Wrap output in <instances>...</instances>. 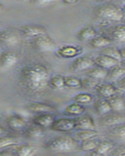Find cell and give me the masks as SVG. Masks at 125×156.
<instances>
[{
	"instance_id": "cell-1",
	"label": "cell",
	"mask_w": 125,
	"mask_h": 156,
	"mask_svg": "<svg viewBox=\"0 0 125 156\" xmlns=\"http://www.w3.org/2000/svg\"><path fill=\"white\" fill-rule=\"evenodd\" d=\"M49 70L40 63L28 65L22 68L19 74L20 85L31 94L41 93L48 86Z\"/></svg>"
},
{
	"instance_id": "cell-2",
	"label": "cell",
	"mask_w": 125,
	"mask_h": 156,
	"mask_svg": "<svg viewBox=\"0 0 125 156\" xmlns=\"http://www.w3.org/2000/svg\"><path fill=\"white\" fill-rule=\"evenodd\" d=\"M79 144L72 136H58L48 140L45 143V148L51 151L58 153H69L76 151Z\"/></svg>"
},
{
	"instance_id": "cell-3",
	"label": "cell",
	"mask_w": 125,
	"mask_h": 156,
	"mask_svg": "<svg viewBox=\"0 0 125 156\" xmlns=\"http://www.w3.org/2000/svg\"><path fill=\"white\" fill-rule=\"evenodd\" d=\"M94 14L99 19L105 21L120 22L124 18V11L118 5L112 3L103 4L96 8Z\"/></svg>"
},
{
	"instance_id": "cell-4",
	"label": "cell",
	"mask_w": 125,
	"mask_h": 156,
	"mask_svg": "<svg viewBox=\"0 0 125 156\" xmlns=\"http://www.w3.org/2000/svg\"><path fill=\"white\" fill-rule=\"evenodd\" d=\"M32 46L40 52H50L55 50L56 43L48 34L40 36L31 40Z\"/></svg>"
},
{
	"instance_id": "cell-5",
	"label": "cell",
	"mask_w": 125,
	"mask_h": 156,
	"mask_svg": "<svg viewBox=\"0 0 125 156\" xmlns=\"http://www.w3.org/2000/svg\"><path fill=\"white\" fill-rule=\"evenodd\" d=\"M51 129L56 132H69L76 129V120L75 118L61 117L55 119L51 126Z\"/></svg>"
},
{
	"instance_id": "cell-6",
	"label": "cell",
	"mask_w": 125,
	"mask_h": 156,
	"mask_svg": "<svg viewBox=\"0 0 125 156\" xmlns=\"http://www.w3.org/2000/svg\"><path fill=\"white\" fill-rule=\"evenodd\" d=\"M22 35L26 37L34 39L40 36L47 34V29L42 25L27 24L19 27Z\"/></svg>"
},
{
	"instance_id": "cell-7",
	"label": "cell",
	"mask_w": 125,
	"mask_h": 156,
	"mask_svg": "<svg viewBox=\"0 0 125 156\" xmlns=\"http://www.w3.org/2000/svg\"><path fill=\"white\" fill-rule=\"evenodd\" d=\"M83 52V48L80 46L65 44L59 47L55 51V54L58 57L62 58H77Z\"/></svg>"
},
{
	"instance_id": "cell-8",
	"label": "cell",
	"mask_w": 125,
	"mask_h": 156,
	"mask_svg": "<svg viewBox=\"0 0 125 156\" xmlns=\"http://www.w3.org/2000/svg\"><path fill=\"white\" fill-rule=\"evenodd\" d=\"M94 66V58L88 56H79L72 61L69 69L72 72L88 70Z\"/></svg>"
},
{
	"instance_id": "cell-9",
	"label": "cell",
	"mask_w": 125,
	"mask_h": 156,
	"mask_svg": "<svg viewBox=\"0 0 125 156\" xmlns=\"http://www.w3.org/2000/svg\"><path fill=\"white\" fill-rule=\"evenodd\" d=\"M100 124L103 126H116L125 123V115L120 112H110L101 116Z\"/></svg>"
},
{
	"instance_id": "cell-10",
	"label": "cell",
	"mask_w": 125,
	"mask_h": 156,
	"mask_svg": "<svg viewBox=\"0 0 125 156\" xmlns=\"http://www.w3.org/2000/svg\"><path fill=\"white\" fill-rule=\"evenodd\" d=\"M25 108L30 112L36 114L42 113H53L56 111V108L53 105L48 103L38 102V101H32L25 105Z\"/></svg>"
},
{
	"instance_id": "cell-11",
	"label": "cell",
	"mask_w": 125,
	"mask_h": 156,
	"mask_svg": "<svg viewBox=\"0 0 125 156\" xmlns=\"http://www.w3.org/2000/svg\"><path fill=\"white\" fill-rule=\"evenodd\" d=\"M5 122L8 128L15 132H23L27 127V122L24 118L16 114L9 115Z\"/></svg>"
},
{
	"instance_id": "cell-12",
	"label": "cell",
	"mask_w": 125,
	"mask_h": 156,
	"mask_svg": "<svg viewBox=\"0 0 125 156\" xmlns=\"http://www.w3.org/2000/svg\"><path fill=\"white\" fill-rule=\"evenodd\" d=\"M19 58L16 52L12 51H4L0 53V68L10 69L17 64Z\"/></svg>"
},
{
	"instance_id": "cell-13",
	"label": "cell",
	"mask_w": 125,
	"mask_h": 156,
	"mask_svg": "<svg viewBox=\"0 0 125 156\" xmlns=\"http://www.w3.org/2000/svg\"><path fill=\"white\" fill-rule=\"evenodd\" d=\"M19 37L16 33L10 30L0 31V43L5 46L14 47L19 43Z\"/></svg>"
},
{
	"instance_id": "cell-14",
	"label": "cell",
	"mask_w": 125,
	"mask_h": 156,
	"mask_svg": "<svg viewBox=\"0 0 125 156\" xmlns=\"http://www.w3.org/2000/svg\"><path fill=\"white\" fill-rule=\"evenodd\" d=\"M55 116L53 113H42L38 114L36 116L33 118V124L36 125L37 126L46 129V128H50L51 129V126L55 122Z\"/></svg>"
},
{
	"instance_id": "cell-15",
	"label": "cell",
	"mask_w": 125,
	"mask_h": 156,
	"mask_svg": "<svg viewBox=\"0 0 125 156\" xmlns=\"http://www.w3.org/2000/svg\"><path fill=\"white\" fill-rule=\"evenodd\" d=\"M75 120H76V129L77 130L95 129V121L91 115L83 114L80 116L76 117Z\"/></svg>"
},
{
	"instance_id": "cell-16",
	"label": "cell",
	"mask_w": 125,
	"mask_h": 156,
	"mask_svg": "<svg viewBox=\"0 0 125 156\" xmlns=\"http://www.w3.org/2000/svg\"><path fill=\"white\" fill-rule=\"evenodd\" d=\"M95 89L97 94L102 98H105V99H107L117 94L118 90L117 87L110 83H103L98 84Z\"/></svg>"
},
{
	"instance_id": "cell-17",
	"label": "cell",
	"mask_w": 125,
	"mask_h": 156,
	"mask_svg": "<svg viewBox=\"0 0 125 156\" xmlns=\"http://www.w3.org/2000/svg\"><path fill=\"white\" fill-rule=\"evenodd\" d=\"M120 62L116 60L114 58L103 55H99L94 58V65L96 67L102 68L106 70H109L111 68L114 67Z\"/></svg>"
},
{
	"instance_id": "cell-18",
	"label": "cell",
	"mask_w": 125,
	"mask_h": 156,
	"mask_svg": "<svg viewBox=\"0 0 125 156\" xmlns=\"http://www.w3.org/2000/svg\"><path fill=\"white\" fill-rule=\"evenodd\" d=\"M10 148L16 156H34L37 153V148L32 144H17Z\"/></svg>"
},
{
	"instance_id": "cell-19",
	"label": "cell",
	"mask_w": 125,
	"mask_h": 156,
	"mask_svg": "<svg viewBox=\"0 0 125 156\" xmlns=\"http://www.w3.org/2000/svg\"><path fill=\"white\" fill-rule=\"evenodd\" d=\"M22 133L25 138L30 140H37V139L42 138L44 136V129L33 124L27 126V127Z\"/></svg>"
},
{
	"instance_id": "cell-20",
	"label": "cell",
	"mask_w": 125,
	"mask_h": 156,
	"mask_svg": "<svg viewBox=\"0 0 125 156\" xmlns=\"http://www.w3.org/2000/svg\"><path fill=\"white\" fill-rule=\"evenodd\" d=\"M111 107L112 112H121L125 109V98L120 94H115L106 99Z\"/></svg>"
},
{
	"instance_id": "cell-21",
	"label": "cell",
	"mask_w": 125,
	"mask_h": 156,
	"mask_svg": "<svg viewBox=\"0 0 125 156\" xmlns=\"http://www.w3.org/2000/svg\"><path fill=\"white\" fill-rule=\"evenodd\" d=\"M97 36V31L93 27L86 26L78 31L76 37L81 41H90Z\"/></svg>"
},
{
	"instance_id": "cell-22",
	"label": "cell",
	"mask_w": 125,
	"mask_h": 156,
	"mask_svg": "<svg viewBox=\"0 0 125 156\" xmlns=\"http://www.w3.org/2000/svg\"><path fill=\"white\" fill-rule=\"evenodd\" d=\"M90 45L93 48L95 49H103L108 46H110L112 40L110 37H105V36L97 35L96 37L92 39L91 41H89Z\"/></svg>"
},
{
	"instance_id": "cell-23",
	"label": "cell",
	"mask_w": 125,
	"mask_h": 156,
	"mask_svg": "<svg viewBox=\"0 0 125 156\" xmlns=\"http://www.w3.org/2000/svg\"><path fill=\"white\" fill-rule=\"evenodd\" d=\"M93 108L96 112L101 116L110 113L112 112L109 102L105 98H100V99L96 101L93 104Z\"/></svg>"
},
{
	"instance_id": "cell-24",
	"label": "cell",
	"mask_w": 125,
	"mask_h": 156,
	"mask_svg": "<svg viewBox=\"0 0 125 156\" xmlns=\"http://www.w3.org/2000/svg\"><path fill=\"white\" fill-rule=\"evenodd\" d=\"M85 112H86V108L84 105H79L76 102L69 104L64 109V113L69 116H80L83 115Z\"/></svg>"
},
{
	"instance_id": "cell-25",
	"label": "cell",
	"mask_w": 125,
	"mask_h": 156,
	"mask_svg": "<svg viewBox=\"0 0 125 156\" xmlns=\"http://www.w3.org/2000/svg\"><path fill=\"white\" fill-rule=\"evenodd\" d=\"M99 132L96 129H86V130H78L75 133L74 138L78 142L83 141V140L94 139L99 136Z\"/></svg>"
},
{
	"instance_id": "cell-26",
	"label": "cell",
	"mask_w": 125,
	"mask_h": 156,
	"mask_svg": "<svg viewBox=\"0 0 125 156\" xmlns=\"http://www.w3.org/2000/svg\"><path fill=\"white\" fill-rule=\"evenodd\" d=\"M108 70L102 69L100 67H94L88 69L86 72V74L88 76V77L93 79L95 80H104L105 78L107 77Z\"/></svg>"
},
{
	"instance_id": "cell-27",
	"label": "cell",
	"mask_w": 125,
	"mask_h": 156,
	"mask_svg": "<svg viewBox=\"0 0 125 156\" xmlns=\"http://www.w3.org/2000/svg\"><path fill=\"white\" fill-rule=\"evenodd\" d=\"M48 87L55 90H62L65 86V76L62 74H55L51 76L48 81Z\"/></svg>"
},
{
	"instance_id": "cell-28",
	"label": "cell",
	"mask_w": 125,
	"mask_h": 156,
	"mask_svg": "<svg viewBox=\"0 0 125 156\" xmlns=\"http://www.w3.org/2000/svg\"><path fill=\"white\" fill-rule=\"evenodd\" d=\"M125 76V66L118 64L108 70L107 77L110 80H120Z\"/></svg>"
},
{
	"instance_id": "cell-29",
	"label": "cell",
	"mask_w": 125,
	"mask_h": 156,
	"mask_svg": "<svg viewBox=\"0 0 125 156\" xmlns=\"http://www.w3.org/2000/svg\"><path fill=\"white\" fill-rule=\"evenodd\" d=\"M112 39L117 42H125V24L118 25L113 27L110 32Z\"/></svg>"
},
{
	"instance_id": "cell-30",
	"label": "cell",
	"mask_w": 125,
	"mask_h": 156,
	"mask_svg": "<svg viewBox=\"0 0 125 156\" xmlns=\"http://www.w3.org/2000/svg\"><path fill=\"white\" fill-rule=\"evenodd\" d=\"M100 55H106V56H109L110 57V58H114V59L119 61V62H121L122 61V58L120 53V49L116 48V47L108 46L106 47V48H103V49H101V51H100Z\"/></svg>"
},
{
	"instance_id": "cell-31",
	"label": "cell",
	"mask_w": 125,
	"mask_h": 156,
	"mask_svg": "<svg viewBox=\"0 0 125 156\" xmlns=\"http://www.w3.org/2000/svg\"><path fill=\"white\" fill-rule=\"evenodd\" d=\"M99 143H100V141L96 138L83 140L79 145V148L83 151L91 152V151H94L96 149Z\"/></svg>"
},
{
	"instance_id": "cell-32",
	"label": "cell",
	"mask_w": 125,
	"mask_h": 156,
	"mask_svg": "<svg viewBox=\"0 0 125 156\" xmlns=\"http://www.w3.org/2000/svg\"><path fill=\"white\" fill-rule=\"evenodd\" d=\"M113 147H114V144L112 141L102 140V141H100L96 149L94 151L99 153V154H103V155H106L110 151H113Z\"/></svg>"
},
{
	"instance_id": "cell-33",
	"label": "cell",
	"mask_w": 125,
	"mask_h": 156,
	"mask_svg": "<svg viewBox=\"0 0 125 156\" xmlns=\"http://www.w3.org/2000/svg\"><path fill=\"white\" fill-rule=\"evenodd\" d=\"M17 139L10 136H0V151L5 149L10 148L12 147L17 145Z\"/></svg>"
},
{
	"instance_id": "cell-34",
	"label": "cell",
	"mask_w": 125,
	"mask_h": 156,
	"mask_svg": "<svg viewBox=\"0 0 125 156\" xmlns=\"http://www.w3.org/2000/svg\"><path fill=\"white\" fill-rule=\"evenodd\" d=\"M65 86L67 88L78 89L83 87V80L73 76H65Z\"/></svg>"
},
{
	"instance_id": "cell-35",
	"label": "cell",
	"mask_w": 125,
	"mask_h": 156,
	"mask_svg": "<svg viewBox=\"0 0 125 156\" xmlns=\"http://www.w3.org/2000/svg\"><path fill=\"white\" fill-rule=\"evenodd\" d=\"M74 102L78 103L79 105H89L93 101V96L89 93H79L73 97Z\"/></svg>"
},
{
	"instance_id": "cell-36",
	"label": "cell",
	"mask_w": 125,
	"mask_h": 156,
	"mask_svg": "<svg viewBox=\"0 0 125 156\" xmlns=\"http://www.w3.org/2000/svg\"><path fill=\"white\" fill-rule=\"evenodd\" d=\"M111 133L118 138L125 139V123L112 127Z\"/></svg>"
},
{
	"instance_id": "cell-37",
	"label": "cell",
	"mask_w": 125,
	"mask_h": 156,
	"mask_svg": "<svg viewBox=\"0 0 125 156\" xmlns=\"http://www.w3.org/2000/svg\"><path fill=\"white\" fill-rule=\"evenodd\" d=\"M83 80V87L85 88H93V87H96V86L98 85L99 83H97V80H93V79H91V78H87V79H85Z\"/></svg>"
},
{
	"instance_id": "cell-38",
	"label": "cell",
	"mask_w": 125,
	"mask_h": 156,
	"mask_svg": "<svg viewBox=\"0 0 125 156\" xmlns=\"http://www.w3.org/2000/svg\"><path fill=\"white\" fill-rule=\"evenodd\" d=\"M112 156H125V147L119 146L113 148L112 151Z\"/></svg>"
},
{
	"instance_id": "cell-39",
	"label": "cell",
	"mask_w": 125,
	"mask_h": 156,
	"mask_svg": "<svg viewBox=\"0 0 125 156\" xmlns=\"http://www.w3.org/2000/svg\"><path fill=\"white\" fill-rule=\"evenodd\" d=\"M33 3L39 6H48L51 4L55 3V1H36L33 2Z\"/></svg>"
},
{
	"instance_id": "cell-40",
	"label": "cell",
	"mask_w": 125,
	"mask_h": 156,
	"mask_svg": "<svg viewBox=\"0 0 125 156\" xmlns=\"http://www.w3.org/2000/svg\"><path fill=\"white\" fill-rule=\"evenodd\" d=\"M0 156H16L15 153L11 150V148L5 149L0 151Z\"/></svg>"
},
{
	"instance_id": "cell-41",
	"label": "cell",
	"mask_w": 125,
	"mask_h": 156,
	"mask_svg": "<svg viewBox=\"0 0 125 156\" xmlns=\"http://www.w3.org/2000/svg\"><path fill=\"white\" fill-rule=\"evenodd\" d=\"M118 88L125 92V76L118 80Z\"/></svg>"
},
{
	"instance_id": "cell-42",
	"label": "cell",
	"mask_w": 125,
	"mask_h": 156,
	"mask_svg": "<svg viewBox=\"0 0 125 156\" xmlns=\"http://www.w3.org/2000/svg\"><path fill=\"white\" fill-rule=\"evenodd\" d=\"M63 3L65 5H76V4L79 3V1H76V0H67V1H63Z\"/></svg>"
},
{
	"instance_id": "cell-43",
	"label": "cell",
	"mask_w": 125,
	"mask_h": 156,
	"mask_svg": "<svg viewBox=\"0 0 125 156\" xmlns=\"http://www.w3.org/2000/svg\"><path fill=\"white\" fill-rule=\"evenodd\" d=\"M120 56H121L122 60H124L125 59V47L120 48Z\"/></svg>"
},
{
	"instance_id": "cell-44",
	"label": "cell",
	"mask_w": 125,
	"mask_h": 156,
	"mask_svg": "<svg viewBox=\"0 0 125 156\" xmlns=\"http://www.w3.org/2000/svg\"><path fill=\"white\" fill-rule=\"evenodd\" d=\"M86 156H105L101 154H99V153L96 152V151H91V152H89L88 154Z\"/></svg>"
},
{
	"instance_id": "cell-45",
	"label": "cell",
	"mask_w": 125,
	"mask_h": 156,
	"mask_svg": "<svg viewBox=\"0 0 125 156\" xmlns=\"http://www.w3.org/2000/svg\"><path fill=\"white\" fill-rule=\"evenodd\" d=\"M5 129H4V128L2 127V126H0V136H3V134H4V133H5Z\"/></svg>"
},
{
	"instance_id": "cell-46",
	"label": "cell",
	"mask_w": 125,
	"mask_h": 156,
	"mask_svg": "<svg viewBox=\"0 0 125 156\" xmlns=\"http://www.w3.org/2000/svg\"><path fill=\"white\" fill-rule=\"evenodd\" d=\"M2 9H3V5L0 3V12H1V11H2Z\"/></svg>"
},
{
	"instance_id": "cell-47",
	"label": "cell",
	"mask_w": 125,
	"mask_h": 156,
	"mask_svg": "<svg viewBox=\"0 0 125 156\" xmlns=\"http://www.w3.org/2000/svg\"><path fill=\"white\" fill-rule=\"evenodd\" d=\"M120 62H121V64L123 65V66H125V59H124V60H122Z\"/></svg>"
},
{
	"instance_id": "cell-48",
	"label": "cell",
	"mask_w": 125,
	"mask_h": 156,
	"mask_svg": "<svg viewBox=\"0 0 125 156\" xmlns=\"http://www.w3.org/2000/svg\"><path fill=\"white\" fill-rule=\"evenodd\" d=\"M123 9H124V10H125V5H124V6H123Z\"/></svg>"
}]
</instances>
